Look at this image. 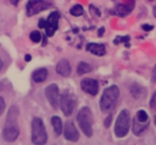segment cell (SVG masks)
Here are the masks:
<instances>
[{"instance_id":"cell-23","label":"cell","mask_w":156,"mask_h":145,"mask_svg":"<svg viewBox=\"0 0 156 145\" xmlns=\"http://www.w3.org/2000/svg\"><path fill=\"white\" fill-rule=\"evenodd\" d=\"M29 38H30V40L33 43H39L41 40V34H40L39 30H33V32H30Z\"/></svg>"},{"instance_id":"cell-12","label":"cell","mask_w":156,"mask_h":145,"mask_svg":"<svg viewBox=\"0 0 156 145\" xmlns=\"http://www.w3.org/2000/svg\"><path fill=\"white\" fill-rule=\"evenodd\" d=\"M71 65H69V62H68V60H66V58H62V60H60L58 62H57V65H56V72L60 74V76H62V77H68L69 74H71Z\"/></svg>"},{"instance_id":"cell-13","label":"cell","mask_w":156,"mask_h":145,"mask_svg":"<svg viewBox=\"0 0 156 145\" xmlns=\"http://www.w3.org/2000/svg\"><path fill=\"white\" fill-rule=\"evenodd\" d=\"M87 51L91 52L93 55L96 56H104L106 54V48L104 44H99V43H89L87 44Z\"/></svg>"},{"instance_id":"cell-28","label":"cell","mask_w":156,"mask_h":145,"mask_svg":"<svg viewBox=\"0 0 156 145\" xmlns=\"http://www.w3.org/2000/svg\"><path fill=\"white\" fill-rule=\"evenodd\" d=\"M4 110H5V100L0 96V115L4 112Z\"/></svg>"},{"instance_id":"cell-4","label":"cell","mask_w":156,"mask_h":145,"mask_svg":"<svg viewBox=\"0 0 156 145\" xmlns=\"http://www.w3.org/2000/svg\"><path fill=\"white\" fill-rule=\"evenodd\" d=\"M130 128V115L128 110H122L117 116L115 123V134L118 138H123L127 135Z\"/></svg>"},{"instance_id":"cell-15","label":"cell","mask_w":156,"mask_h":145,"mask_svg":"<svg viewBox=\"0 0 156 145\" xmlns=\"http://www.w3.org/2000/svg\"><path fill=\"white\" fill-rule=\"evenodd\" d=\"M20 111L17 108L16 105H12L9 113H7V118H6V124L5 126H15L17 124V118H18Z\"/></svg>"},{"instance_id":"cell-16","label":"cell","mask_w":156,"mask_h":145,"mask_svg":"<svg viewBox=\"0 0 156 145\" xmlns=\"http://www.w3.org/2000/svg\"><path fill=\"white\" fill-rule=\"evenodd\" d=\"M48 78V69L46 68H38L32 73V79L35 83H43Z\"/></svg>"},{"instance_id":"cell-21","label":"cell","mask_w":156,"mask_h":145,"mask_svg":"<svg viewBox=\"0 0 156 145\" xmlns=\"http://www.w3.org/2000/svg\"><path fill=\"white\" fill-rule=\"evenodd\" d=\"M69 13H71L72 16L78 17V16H82V15L84 13V9H83V6H82L80 4H77V5H74V6H72V7L69 9Z\"/></svg>"},{"instance_id":"cell-34","label":"cell","mask_w":156,"mask_h":145,"mask_svg":"<svg viewBox=\"0 0 156 145\" xmlns=\"http://www.w3.org/2000/svg\"><path fill=\"white\" fill-rule=\"evenodd\" d=\"M10 1H11V4H12V5H15V6H16L21 0H10Z\"/></svg>"},{"instance_id":"cell-8","label":"cell","mask_w":156,"mask_h":145,"mask_svg":"<svg viewBox=\"0 0 156 145\" xmlns=\"http://www.w3.org/2000/svg\"><path fill=\"white\" fill-rule=\"evenodd\" d=\"M45 96H46L48 101L50 102V105H51L54 108H57V107H58L61 95H60L58 87H57L56 84L52 83V84H49V85L45 88Z\"/></svg>"},{"instance_id":"cell-22","label":"cell","mask_w":156,"mask_h":145,"mask_svg":"<svg viewBox=\"0 0 156 145\" xmlns=\"http://www.w3.org/2000/svg\"><path fill=\"white\" fill-rule=\"evenodd\" d=\"M135 118H136L139 122H141V123H147V122H149V116H147L146 111H144V110H139V111L136 112Z\"/></svg>"},{"instance_id":"cell-5","label":"cell","mask_w":156,"mask_h":145,"mask_svg":"<svg viewBox=\"0 0 156 145\" xmlns=\"http://www.w3.org/2000/svg\"><path fill=\"white\" fill-rule=\"evenodd\" d=\"M76 97L74 95L69 91V90H65L61 95V99H60V107L62 110V112L65 113V116H71L74 107H76Z\"/></svg>"},{"instance_id":"cell-9","label":"cell","mask_w":156,"mask_h":145,"mask_svg":"<svg viewBox=\"0 0 156 145\" xmlns=\"http://www.w3.org/2000/svg\"><path fill=\"white\" fill-rule=\"evenodd\" d=\"M80 88L83 91L90 94V95H96L98 91H99V83L96 79H93V78H85L80 82Z\"/></svg>"},{"instance_id":"cell-14","label":"cell","mask_w":156,"mask_h":145,"mask_svg":"<svg viewBox=\"0 0 156 145\" xmlns=\"http://www.w3.org/2000/svg\"><path fill=\"white\" fill-rule=\"evenodd\" d=\"M133 9L134 7H132V6L127 5L126 2H123V4H118L115 7V11H111V13H115V15H117L119 17H126L133 11Z\"/></svg>"},{"instance_id":"cell-24","label":"cell","mask_w":156,"mask_h":145,"mask_svg":"<svg viewBox=\"0 0 156 145\" xmlns=\"http://www.w3.org/2000/svg\"><path fill=\"white\" fill-rule=\"evenodd\" d=\"M129 39H130V37L129 35H124V37H117V39H115L113 40V43L115 44H119V43H124L126 44V46L127 48H129Z\"/></svg>"},{"instance_id":"cell-10","label":"cell","mask_w":156,"mask_h":145,"mask_svg":"<svg viewBox=\"0 0 156 145\" xmlns=\"http://www.w3.org/2000/svg\"><path fill=\"white\" fill-rule=\"evenodd\" d=\"M20 135V129L17 127V124L15 126H5L4 130H2V138L9 141V143H12L15 141Z\"/></svg>"},{"instance_id":"cell-33","label":"cell","mask_w":156,"mask_h":145,"mask_svg":"<svg viewBox=\"0 0 156 145\" xmlns=\"http://www.w3.org/2000/svg\"><path fill=\"white\" fill-rule=\"evenodd\" d=\"M24 60L28 62V61H30V60H32V56H30V55H26V56H24Z\"/></svg>"},{"instance_id":"cell-31","label":"cell","mask_w":156,"mask_h":145,"mask_svg":"<svg viewBox=\"0 0 156 145\" xmlns=\"http://www.w3.org/2000/svg\"><path fill=\"white\" fill-rule=\"evenodd\" d=\"M152 82H156V66L152 69Z\"/></svg>"},{"instance_id":"cell-35","label":"cell","mask_w":156,"mask_h":145,"mask_svg":"<svg viewBox=\"0 0 156 145\" xmlns=\"http://www.w3.org/2000/svg\"><path fill=\"white\" fill-rule=\"evenodd\" d=\"M152 12H154V16H155V18H156V6L154 7V11H152Z\"/></svg>"},{"instance_id":"cell-1","label":"cell","mask_w":156,"mask_h":145,"mask_svg":"<svg viewBox=\"0 0 156 145\" xmlns=\"http://www.w3.org/2000/svg\"><path fill=\"white\" fill-rule=\"evenodd\" d=\"M118 97H119V89L117 85H111V87H107L102 95H101V99H100V108L102 112H108L111 111L117 101H118Z\"/></svg>"},{"instance_id":"cell-27","label":"cell","mask_w":156,"mask_h":145,"mask_svg":"<svg viewBox=\"0 0 156 145\" xmlns=\"http://www.w3.org/2000/svg\"><path fill=\"white\" fill-rule=\"evenodd\" d=\"M141 29H143V30H145V32H150V30H152V29H154V27H152V26H150V24H141Z\"/></svg>"},{"instance_id":"cell-19","label":"cell","mask_w":156,"mask_h":145,"mask_svg":"<svg viewBox=\"0 0 156 145\" xmlns=\"http://www.w3.org/2000/svg\"><path fill=\"white\" fill-rule=\"evenodd\" d=\"M130 94L133 95L134 99H139L145 94V89L138 84H132L130 85Z\"/></svg>"},{"instance_id":"cell-17","label":"cell","mask_w":156,"mask_h":145,"mask_svg":"<svg viewBox=\"0 0 156 145\" xmlns=\"http://www.w3.org/2000/svg\"><path fill=\"white\" fill-rule=\"evenodd\" d=\"M147 126H149V122L147 123H141L139 122L136 118L133 119V124H132V129H133V133L135 135H140L141 133H144L146 129H147Z\"/></svg>"},{"instance_id":"cell-37","label":"cell","mask_w":156,"mask_h":145,"mask_svg":"<svg viewBox=\"0 0 156 145\" xmlns=\"http://www.w3.org/2000/svg\"><path fill=\"white\" fill-rule=\"evenodd\" d=\"M155 126H156V117H155Z\"/></svg>"},{"instance_id":"cell-20","label":"cell","mask_w":156,"mask_h":145,"mask_svg":"<svg viewBox=\"0 0 156 145\" xmlns=\"http://www.w3.org/2000/svg\"><path fill=\"white\" fill-rule=\"evenodd\" d=\"M91 71H93V67L89 63H87V62H79L78 66H77V73L79 76H83V74L89 73Z\"/></svg>"},{"instance_id":"cell-11","label":"cell","mask_w":156,"mask_h":145,"mask_svg":"<svg viewBox=\"0 0 156 145\" xmlns=\"http://www.w3.org/2000/svg\"><path fill=\"white\" fill-rule=\"evenodd\" d=\"M63 133H65V138L69 141H77L79 139V133L74 126L73 122H67L65 124V129H63Z\"/></svg>"},{"instance_id":"cell-25","label":"cell","mask_w":156,"mask_h":145,"mask_svg":"<svg viewBox=\"0 0 156 145\" xmlns=\"http://www.w3.org/2000/svg\"><path fill=\"white\" fill-rule=\"evenodd\" d=\"M150 108L156 110V91L152 94V96L150 99Z\"/></svg>"},{"instance_id":"cell-7","label":"cell","mask_w":156,"mask_h":145,"mask_svg":"<svg viewBox=\"0 0 156 145\" xmlns=\"http://www.w3.org/2000/svg\"><path fill=\"white\" fill-rule=\"evenodd\" d=\"M50 4L45 0H28L26 4V12L27 16H34L46 9H49Z\"/></svg>"},{"instance_id":"cell-18","label":"cell","mask_w":156,"mask_h":145,"mask_svg":"<svg viewBox=\"0 0 156 145\" xmlns=\"http://www.w3.org/2000/svg\"><path fill=\"white\" fill-rule=\"evenodd\" d=\"M51 124H52V128H54V132L56 135H60L63 130V126H62V121L58 116H54L51 117Z\"/></svg>"},{"instance_id":"cell-3","label":"cell","mask_w":156,"mask_h":145,"mask_svg":"<svg viewBox=\"0 0 156 145\" xmlns=\"http://www.w3.org/2000/svg\"><path fill=\"white\" fill-rule=\"evenodd\" d=\"M77 121L78 124L82 129V132L89 138L93 135V115L89 107L84 106L78 111L77 115Z\"/></svg>"},{"instance_id":"cell-30","label":"cell","mask_w":156,"mask_h":145,"mask_svg":"<svg viewBox=\"0 0 156 145\" xmlns=\"http://www.w3.org/2000/svg\"><path fill=\"white\" fill-rule=\"evenodd\" d=\"M111 119H112V116H107V118L105 119V127H106V128L110 127V124H111Z\"/></svg>"},{"instance_id":"cell-32","label":"cell","mask_w":156,"mask_h":145,"mask_svg":"<svg viewBox=\"0 0 156 145\" xmlns=\"http://www.w3.org/2000/svg\"><path fill=\"white\" fill-rule=\"evenodd\" d=\"M104 32H105V28H104V27H101V28L99 29V32H98V34H99V37H101V35L104 34Z\"/></svg>"},{"instance_id":"cell-26","label":"cell","mask_w":156,"mask_h":145,"mask_svg":"<svg viewBox=\"0 0 156 145\" xmlns=\"http://www.w3.org/2000/svg\"><path fill=\"white\" fill-rule=\"evenodd\" d=\"M90 12H91V13H94L95 16H100V11H99L95 6H93V5H90Z\"/></svg>"},{"instance_id":"cell-36","label":"cell","mask_w":156,"mask_h":145,"mask_svg":"<svg viewBox=\"0 0 156 145\" xmlns=\"http://www.w3.org/2000/svg\"><path fill=\"white\" fill-rule=\"evenodd\" d=\"M1 68H2V61L0 60V71H1Z\"/></svg>"},{"instance_id":"cell-6","label":"cell","mask_w":156,"mask_h":145,"mask_svg":"<svg viewBox=\"0 0 156 145\" xmlns=\"http://www.w3.org/2000/svg\"><path fill=\"white\" fill-rule=\"evenodd\" d=\"M58 21H60V12L58 11H52L46 18H45V33L46 37H52L55 32L58 28Z\"/></svg>"},{"instance_id":"cell-2","label":"cell","mask_w":156,"mask_h":145,"mask_svg":"<svg viewBox=\"0 0 156 145\" xmlns=\"http://www.w3.org/2000/svg\"><path fill=\"white\" fill-rule=\"evenodd\" d=\"M32 141L34 145H45L48 141L44 122L39 117L32 119Z\"/></svg>"},{"instance_id":"cell-29","label":"cell","mask_w":156,"mask_h":145,"mask_svg":"<svg viewBox=\"0 0 156 145\" xmlns=\"http://www.w3.org/2000/svg\"><path fill=\"white\" fill-rule=\"evenodd\" d=\"M38 27H39V28H44V27H45V18H40V19H39Z\"/></svg>"}]
</instances>
